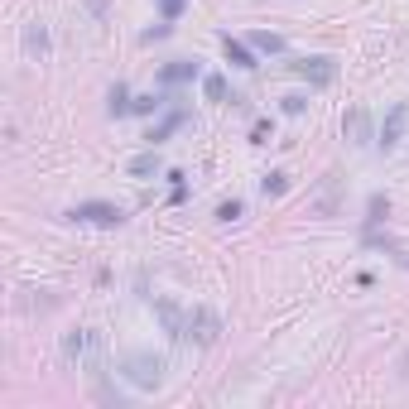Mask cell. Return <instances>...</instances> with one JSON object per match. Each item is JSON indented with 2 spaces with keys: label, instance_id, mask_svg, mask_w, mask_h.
Here are the masks:
<instances>
[{
  "label": "cell",
  "instance_id": "obj_22",
  "mask_svg": "<svg viewBox=\"0 0 409 409\" xmlns=\"http://www.w3.org/2000/svg\"><path fill=\"white\" fill-rule=\"evenodd\" d=\"M241 212H245V202H241V197H231V202H221V207H217V221H236Z\"/></svg>",
  "mask_w": 409,
  "mask_h": 409
},
{
  "label": "cell",
  "instance_id": "obj_16",
  "mask_svg": "<svg viewBox=\"0 0 409 409\" xmlns=\"http://www.w3.org/2000/svg\"><path fill=\"white\" fill-rule=\"evenodd\" d=\"M164 102H169L164 92H145V97L130 102V116H154V111H164Z\"/></svg>",
  "mask_w": 409,
  "mask_h": 409
},
{
  "label": "cell",
  "instance_id": "obj_7",
  "mask_svg": "<svg viewBox=\"0 0 409 409\" xmlns=\"http://www.w3.org/2000/svg\"><path fill=\"white\" fill-rule=\"evenodd\" d=\"M342 135H347V145L366 149V145L376 140V130H371V111H366V106H352L347 116H342Z\"/></svg>",
  "mask_w": 409,
  "mask_h": 409
},
{
  "label": "cell",
  "instance_id": "obj_13",
  "mask_svg": "<svg viewBox=\"0 0 409 409\" xmlns=\"http://www.w3.org/2000/svg\"><path fill=\"white\" fill-rule=\"evenodd\" d=\"M245 44H250L255 54H284V49H289V44H284V34H274V29H255Z\"/></svg>",
  "mask_w": 409,
  "mask_h": 409
},
{
  "label": "cell",
  "instance_id": "obj_2",
  "mask_svg": "<svg viewBox=\"0 0 409 409\" xmlns=\"http://www.w3.org/2000/svg\"><path fill=\"white\" fill-rule=\"evenodd\" d=\"M342 197H347V173L342 169H332V173H323V183H318V193L308 197V212L313 217H337L342 212Z\"/></svg>",
  "mask_w": 409,
  "mask_h": 409
},
{
  "label": "cell",
  "instance_id": "obj_6",
  "mask_svg": "<svg viewBox=\"0 0 409 409\" xmlns=\"http://www.w3.org/2000/svg\"><path fill=\"white\" fill-rule=\"evenodd\" d=\"M405 126H409V102H395V106L385 111L381 130H376V145H381L385 154H390V149H400V140H405Z\"/></svg>",
  "mask_w": 409,
  "mask_h": 409
},
{
  "label": "cell",
  "instance_id": "obj_18",
  "mask_svg": "<svg viewBox=\"0 0 409 409\" xmlns=\"http://www.w3.org/2000/svg\"><path fill=\"white\" fill-rule=\"evenodd\" d=\"M284 188H289V173H284V169H270V173L260 178V193H265V197H284Z\"/></svg>",
  "mask_w": 409,
  "mask_h": 409
},
{
  "label": "cell",
  "instance_id": "obj_10",
  "mask_svg": "<svg viewBox=\"0 0 409 409\" xmlns=\"http://www.w3.org/2000/svg\"><path fill=\"white\" fill-rule=\"evenodd\" d=\"M221 54H226V63H231V68H245V73H250V68H260V63H255V49H250L245 39L221 34Z\"/></svg>",
  "mask_w": 409,
  "mask_h": 409
},
{
  "label": "cell",
  "instance_id": "obj_20",
  "mask_svg": "<svg viewBox=\"0 0 409 409\" xmlns=\"http://www.w3.org/2000/svg\"><path fill=\"white\" fill-rule=\"evenodd\" d=\"M385 217H390V197H385V193H371V217H366V231H376Z\"/></svg>",
  "mask_w": 409,
  "mask_h": 409
},
{
  "label": "cell",
  "instance_id": "obj_3",
  "mask_svg": "<svg viewBox=\"0 0 409 409\" xmlns=\"http://www.w3.org/2000/svg\"><path fill=\"white\" fill-rule=\"evenodd\" d=\"M284 73L303 78L308 87H332V82H337V58H327V54H303V58H289V63H284Z\"/></svg>",
  "mask_w": 409,
  "mask_h": 409
},
{
  "label": "cell",
  "instance_id": "obj_19",
  "mask_svg": "<svg viewBox=\"0 0 409 409\" xmlns=\"http://www.w3.org/2000/svg\"><path fill=\"white\" fill-rule=\"evenodd\" d=\"M25 49L44 58V54H49V29H44V25H29L25 29Z\"/></svg>",
  "mask_w": 409,
  "mask_h": 409
},
{
  "label": "cell",
  "instance_id": "obj_23",
  "mask_svg": "<svg viewBox=\"0 0 409 409\" xmlns=\"http://www.w3.org/2000/svg\"><path fill=\"white\" fill-rule=\"evenodd\" d=\"M270 135H274L270 121H255V126H250V145H270Z\"/></svg>",
  "mask_w": 409,
  "mask_h": 409
},
{
  "label": "cell",
  "instance_id": "obj_17",
  "mask_svg": "<svg viewBox=\"0 0 409 409\" xmlns=\"http://www.w3.org/2000/svg\"><path fill=\"white\" fill-rule=\"evenodd\" d=\"M202 92H207V102H226L231 97V87H226L221 73H202Z\"/></svg>",
  "mask_w": 409,
  "mask_h": 409
},
{
  "label": "cell",
  "instance_id": "obj_9",
  "mask_svg": "<svg viewBox=\"0 0 409 409\" xmlns=\"http://www.w3.org/2000/svg\"><path fill=\"white\" fill-rule=\"evenodd\" d=\"M87 347H92V327H73V332L63 337V366H68V371H78L82 356H87Z\"/></svg>",
  "mask_w": 409,
  "mask_h": 409
},
{
  "label": "cell",
  "instance_id": "obj_1",
  "mask_svg": "<svg viewBox=\"0 0 409 409\" xmlns=\"http://www.w3.org/2000/svg\"><path fill=\"white\" fill-rule=\"evenodd\" d=\"M164 371H169V361L154 352H130L121 361V376L135 385V390H159L164 385Z\"/></svg>",
  "mask_w": 409,
  "mask_h": 409
},
{
  "label": "cell",
  "instance_id": "obj_24",
  "mask_svg": "<svg viewBox=\"0 0 409 409\" xmlns=\"http://www.w3.org/2000/svg\"><path fill=\"white\" fill-rule=\"evenodd\" d=\"M183 5H188V0H159V15H164V20H178Z\"/></svg>",
  "mask_w": 409,
  "mask_h": 409
},
{
  "label": "cell",
  "instance_id": "obj_4",
  "mask_svg": "<svg viewBox=\"0 0 409 409\" xmlns=\"http://www.w3.org/2000/svg\"><path fill=\"white\" fill-rule=\"evenodd\" d=\"M221 337V313L212 303H193L188 308V332H183V342H197V347H217Z\"/></svg>",
  "mask_w": 409,
  "mask_h": 409
},
{
  "label": "cell",
  "instance_id": "obj_14",
  "mask_svg": "<svg viewBox=\"0 0 409 409\" xmlns=\"http://www.w3.org/2000/svg\"><path fill=\"white\" fill-rule=\"evenodd\" d=\"M183 121H188V111H169L159 126H149V135H145V140H149V145H159V140H169L178 126H183Z\"/></svg>",
  "mask_w": 409,
  "mask_h": 409
},
{
  "label": "cell",
  "instance_id": "obj_21",
  "mask_svg": "<svg viewBox=\"0 0 409 409\" xmlns=\"http://www.w3.org/2000/svg\"><path fill=\"white\" fill-rule=\"evenodd\" d=\"M279 111H284V116H303V111H308V97H303V92H289V97L279 102Z\"/></svg>",
  "mask_w": 409,
  "mask_h": 409
},
{
  "label": "cell",
  "instance_id": "obj_15",
  "mask_svg": "<svg viewBox=\"0 0 409 409\" xmlns=\"http://www.w3.org/2000/svg\"><path fill=\"white\" fill-rule=\"evenodd\" d=\"M130 102H135V97H130L126 82H116V87L106 92V111H111V116H130Z\"/></svg>",
  "mask_w": 409,
  "mask_h": 409
},
{
  "label": "cell",
  "instance_id": "obj_5",
  "mask_svg": "<svg viewBox=\"0 0 409 409\" xmlns=\"http://www.w3.org/2000/svg\"><path fill=\"white\" fill-rule=\"evenodd\" d=\"M68 221H87V226H126V207L121 202H78Z\"/></svg>",
  "mask_w": 409,
  "mask_h": 409
},
{
  "label": "cell",
  "instance_id": "obj_8",
  "mask_svg": "<svg viewBox=\"0 0 409 409\" xmlns=\"http://www.w3.org/2000/svg\"><path fill=\"white\" fill-rule=\"evenodd\" d=\"M154 313H159L164 332H169L173 342H183V332H188V308H178L173 299H159V303H154Z\"/></svg>",
  "mask_w": 409,
  "mask_h": 409
},
{
  "label": "cell",
  "instance_id": "obj_25",
  "mask_svg": "<svg viewBox=\"0 0 409 409\" xmlns=\"http://www.w3.org/2000/svg\"><path fill=\"white\" fill-rule=\"evenodd\" d=\"M154 39H169V20H164V25H154V29H145V34H140V44H154Z\"/></svg>",
  "mask_w": 409,
  "mask_h": 409
},
{
  "label": "cell",
  "instance_id": "obj_11",
  "mask_svg": "<svg viewBox=\"0 0 409 409\" xmlns=\"http://www.w3.org/2000/svg\"><path fill=\"white\" fill-rule=\"evenodd\" d=\"M193 78H202V63H197V58H178V63H164V73H159L164 87H178V82H193Z\"/></svg>",
  "mask_w": 409,
  "mask_h": 409
},
{
  "label": "cell",
  "instance_id": "obj_12",
  "mask_svg": "<svg viewBox=\"0 0 409 409\" xmlns=\"http://www.w3.org/2000/svg\"><path fill=\"white\" fill-rule=\"evenodd\" d=\"M159 169H164V159H159V145H149L145 154H135V159L126 164V173H130V178H154Z\"/></svg>",
  "mask_w": 409,
  "mask_h": 409
}]
</instances>
